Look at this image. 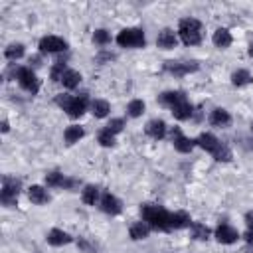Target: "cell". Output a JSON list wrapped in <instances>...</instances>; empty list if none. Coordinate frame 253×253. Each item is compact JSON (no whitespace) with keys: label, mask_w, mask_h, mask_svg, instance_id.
Here are the masks:
<instances>
[{"label":"cell","mask_w":253,"mask_h":253,"mask_svg":"<svg viewBox=\"0 0 253 253\" xmlns=\"http://www.w3.org/2000/svg\"><path fill=\"white\" fill-rule=\"evenodd\" d=\"M196 146H200L202 150L210 152V154L213 156V160H217V162H231V160H233L231 148H229L225 142H221V140H219L215 134H211V132H202V134H198Z\"/></svg>","instance_id":"obj_3"},{"label":"cell","mask_w":253,"mask_h":253,"mask_svg":"<svg viewBox=\"0 0 253 253\" xmlns=\"http://www.w3.org/2000/svg\"><path fill=\"white\" fill-rule=\"evenodd\" d=\"M128 235H130L132 241H142V239H146L150 235V225L146 221H142V219L140 221H134L128 227Z\"/></svg>","instance_id":"obj_21"},{"label":"cell","mask_w":253,"mask_h":253,"mask_svg":"<svg viewBox=\"0 0 253 253\" xmlns=\"http://www.w3.org/2000/svg\"><path fill=\"white\" fill-rule=\"evenodd\" d=\"M89 111L93 113V117L105 119V117L111 113V105H109V101H105V99H93L91 105H89Z\"/></svg>","instance_id":"obj_24"},{"label":"cell","mask_w":253,"mask_h":253,"mask_svg":"<svg viewBox=\"0 0 253 253\" xmlns=\"http://www.w3.org/2000/svg\"><path fill=\"white\" fill-rule=\"evenodd\" d=\"M251 128H253V125H251Z\"/></svg>","instance_id":"obj_41"},{"label":"cell","mask_w":253,"mask_h":253,"mask_svg":"<svg viewBox=\"0 0 253 253\" xmlns=\"http://www.w3.org/2000/svg\"><path fill=\"white\" fill-rule=\"evenodd\" d=\"M211 42H213L215 47L227 49V47L233 43V36H231V32H229L227 28H217V30L213 32V36H211Z\"/></svg>","instance_id":"obj_20"},{"label":"cell","mask_w":253,"mask_h":253,"mask_svg":"<svg viewBox=\"0 0 253 253\" xmlns=\"http://www.w3.org/2000/svg\"><path fill=\"white\" fill-rule=\"evenodd\" d=\"M144 132H146V136H150L154 140H162L166 136V132H168V126H166V123L162 119H150L144 125Z\"/></svg>","instance_id":"obj_17"},{"label":"cell","mask_w":253,"mask_h":253,"mask_svg":"<svg viewBox=\"0 0 253 253\" xmlns=\"http://www.w3.org/2000/svg\"><path fill=\"white\" fill-rule=\"evenodd\" d=\"M105 128L117 136V134L123 132V128H125V119H119V117H117V119H111V121L105 125Z\"/></svg>","instance_id":"obj_33"},{"label":"cell","mask_w":253,"mask_h":253,"mask_svg":"<svg viewBox=\"0 0 253 253\" xmlns=\"http://www.w3.org/2000/svg\"><path fill=\"white\" fill-rule=\"evenodd\" d=\"M69 67H67V63L65 61H55L53 65H51V69H49V77H51V81L53 83H61V79H63V73L67 71Z\"/></svg>","instance_id":"obj_30"},{"label":"cell","mask_w":253,"mask_h":253,"mask_svg":"<svg viewBox=\"0 0 253 253\" xmlns=\"http://www.w3.org/2000/svg\"><path fill=\"white\" fill-rule=\"evenodd\" d=\"M213 237H215L217 243H221V245H231V243H235L241 235H239V231H237L235 227H231L229 223H219V225L213 229Z\"/></svg>","instance_id":"obj_13"},{"label":"cell","mask_w":253,"mask_h":253,"mask_svg":"<svg viewBox=\"0 0 253 253\" xmlns=\"http://www.w3.org/2000/svg\"><path fill=\"white\" fill-rule=\"evenodd\" d=\"M208 123H210L211 126H215V128H227V126L231 125V115H229L227 109L215 107V109H211V113H210V117H208Z\"/></svg>","instance_id":"obj_15"},{"label":"cell","mask_w":253,"mask_h":253,"mask_svg":"<svg viewBox=\"0 0 253 253\" xmlns=\"http://www.w3.org/2000/svg\"><path fill=\"white\" fill-rule=\"evenodd\" d=\"M77 247H79L81 253H97V247L91 245L85 237H77Z\"/></svg>","instance_id":"obj_34"},{"label":"cell","mask_w":253,"mask_h":253,"mask_svg":"<svg viewBox=\"0 0 253 253\" xmlns=\"http://www.w3.org/2000/svg\"><path fill=\"white\" fill-rule=\"evenodd\" d=\"M99 208H101L103 213L115 217V215H119V213L123 211V202H121L115 194L103 192V196H101V200H99Z\"/></svg>","instance_id":"obj_12"},{"label":"cell","mask_w":253,"mask_h":253,"mask_svg":"<svg viewBox=\"0 0 253 253\" xmlns=\"http://www.w3.org/2000/svg\"><path fill=\"white\" fill-rule=\"evenodd\" d=\"M22 190V182L14 176H2V190H0V204L6 208L18 206V196Z\"/></svg>","instance_id":"obj_6"},{"label":"cell","mask_w":253,"mask_h":253,"mask_svg":"<svg viewBox=\"0 0 253 253\" xmlns=\"http://www.w3.org/2000/svg\"><path fill=\"white\" fill-rule=\"evenodd\" d=\"M170 134H172V144H174V148H176L180 154H188V152H192V150L196 148V138L186 136V134L180 130V126H174Z\"/></svg>","instance_id":"obj_11"},{"label":"cell","mask_w":253,"mask_h":253,"mask_svg":"<svg viewBox=\"0 0 253 253\" xmlns=\"http://www.w3.org/2000/svg\"><path fill=\"white\" fill-rule=\"evenodd\" d=\"M28 200H30L32 204H36V206H45L51 198H49V194H47V190H45L43 186L34 184V186L28 188Z\"/></svg>","instance_id":"obj_19"},{"label":"cell","mask_w":253,"mask_h":253,"mask_svg":"<svg viewBox=\"0 0 253 253\" xmlns=\"http://www.w3.org/2000/svg\"><path fill=\"white\" fill-rule=\"evenodd\" d=\"M144 109H146V103H144L142 99H132V101L126 105V115H128L130 119H138V117H142Z\"/></svg>","instance_id":"obj_29"},{"label":"cell","mask_w":253,"mask_h":253,"mask_svg":"<svg viewBox=\"0 0 253 253\" xmlns=\"http://www.w3.org/2000/svg\"><path fill=\"white\" fill-rule=\"evenodd\" d=\"M113 59H117V53H113V51H99L95 55L97 63H107V61H113Z\"/></svg>","instance_id":"obj_35"},{"label":"cell","mask_w":253,"mask_h":253,"mask_svg":"<svg viewBox=\"0 0 253 253\" xmlns=\"http://www.w3.org/2000/svg\"><path fill=\"white\" fill-rule=\"evenodd\" d=\"M162 69L174 77H184V75H190V73H196L200 69V63L198 61H164Z\"/></svg>","instance_id":"obj_8"},{"label":"cell","mask_w":253,"mask_h":253,"mask_svg":"<svg viewBox=\"0 0 253 253\" xmlns=\"http://www.w3.org/2000/svg\"><path fill=\"white\" fill-rule=\"evenodd\" d=\"M53 103L69 117V119H79L85 115V111L89 109L91 101H89V93H79V95H67V93H59L55 95Z\"/></svg>","instance_id":"obj_2"},{"label":"cell","mask_w":253,"mask_h":253,"mask_svg":"<svg viewBox=\"0 0 253 253\" xmlns=\"http://www.w3.org/2000/svg\"><path fill=\"white\" fill-rule=\"evenodd\" d=\"M81 73L79 71H75V69H67L65 73H63V79H61V85L65 87V89H77L79 87V83H81Z\"/></svg>","instance_id":"obj_27"},{"label":"cell","mask_w":253,"mask_h":253,"mask_svg":"<svg viewBox=\"0 0 253 253\" xmlns=\"http://www.w3.org/2000/svg\"><path fill=\"white\" fill-rule=\"evenodd\" d=\"M40 61H42V53H40V55H36V57H30V63H32L34 67H38V65H40ZM32 65H30V67H32Z\"/></svg>","instance_id":"obj_38"},{"label":"cell","mask_w":253,"mask_h":253,"mask_svg":"<svg viewBox=\"0 0 253 253\" xmlns=\"http://www.w3.org/2000/svg\"><path fill=\"white\" fill-rule=\"evenodd\" d=\"M24 53H26V45H24V43H10V45L4 49V57H6L8 61H18V59L24 57Z\"/></svg>","instance_id":"obj_28"},{"label":"cell","mask_w":253,"mask_h":253,"mask_svg":"<svg viewBox=\"0 0 253 253\" xmlns=\"http://www.w3.org/2000/svg\"><path fill=\"white\" fill-rule=\"evenodd\" d=\"M115 42L121 47H128V49H140L146 45V36L142 28H125L117 34Z\"/></svg>","instance_id":"obj_5"},{"label":"cell","mask_w":253,"mask_h":253,"mask_svg":"<svg viewBox=\"0 0 253 253\" xmlns=\"http://www.w3.org/2000/svg\"><path fill=\"white\" fill-rule=\"evenodd\" d=\"M140 217L156 231H174L172 229V211L158 204H140Z\"/></svg>","instance_id":"obj_1"},{"label":"cell","mask_w":253,"mask_h":253,"mask_svg":"<svg viewBox=\"0 0 253 253\" xmlns=\"http://www.w3.org/2000/svg\"><path fill=\"white\" fill-rule=\"evenodd\" d=\"M16 81L30 95H38V91H40V79H38V75L34 73L32 67H18L16 69Z\"/></svg>","instance_id":"obj_7"},{"label":"cell","mask_w":253,"mask_h":253,"mask_svg":"<svg viewBox=\"0 0 253 253\" xmlns=\"http://www.w3.org/2000/svg\"><path fill=\"white\" fill-rule=\"evenodd\" d=\"M249 55H253V43L249 45Z\"/></svg>","instance_id":"obj_40"},{"label":"cell","mask_w":253,"mask_h":253,"mask_svg":"<svg viewBox=\"0 0 253 253\" xmlns=\"http://www.w3.org/2000/svg\"><path fill=\"white\" fill-rule=\"evenodd\" d=\"M170 113H172V117L176 119V121H188V119H192V115H194V105L188 101V97L184 95L182 99H178L172 107H170Z\"/></svg>","instance_id":"obj_14"},{"label":"cell","mask_w":253,"mask_h":253,"mask_svg":"<svg viewBox=\"0 0 253 253\" xmlns=\"http://www.w3.org/2000/svg\"><path fill=\"white\" fill-rule=\"evenodd\" d=\"M111 40H113V38H111V32L105 30V28H99V30L93 32V43H95V45H101V47H103V45H109Z\"/></svg>","instance_id":"obj_31"},{"label":"cell","mask_w":253,"mask_h":253,"mask_svg":"<svg viewBox=\"0 0 253 253\" xmlns=\"http://www.w3.org/2000/svg\"><path fill=\"white\" fill-rule=\"evenodd\" d=\"M45 186L47 188H63V190H75L79 186L77 178H69L59 170H51L45 174Z\"/></svg>","instance_id":"obj_9"},{"label":"cell","mask_w":253,"mask_h":253,"mask_svg":"<svg viewBox=\"0 0 253 253\" xmlns=\"http://www.w3.org/2000/svg\"><path fill=\"white\" fill-rule=\"evenodd\" d=\"M190 235H192L194 239H198V241H208L210 235H211V231H210V227H208L206 223H202V221H192V223H190Z\"/></svg>","instance_id":"obj_25"},{"label":"cell","mask_w":253,"mask_h":253,"mask_svg":"<svg viewBox=\"0 0 253 253\" xmlns=\"http://www.w3.org/2000/svg\"><path fill=\"white\" fill-rule=\"evenodd\" d=\"M85 136V128L81 125H69L65 130H63V140L67 146H73L75 142H79L81 138Z\"/></svg>","instance_id":"obj_22"},{"label":"cell","mask_w":253,"mask_h":253,"mask_svg":"<svg viewBox=\"0 0 253 253\" xmlns=\"http://www.w3.org/2000/svg\"><path fill=\"white\" fill-rule=\"evenodd\" d=\"M243 239H245L249 245H253V229H247V231L243 233Z\"/></svg>","instance_id":"obj_37"},{"label":"cell","mask_w":253,"mask_h":253,"mask_svg":"<svg viewBox=\"0 0 253 253\" xmlns=\"http://www.w3.org/2000/svg\"><path fill=\"white\" fill-rule=\"evenodd\" d=\"M97 142H99L101 146H105V148H113V146L117 144V138H115V134L109 132L107 128H101L99 134H97Z\"/></svg>","instance_id":"obj_32"},{"label":"cell","mask_w":253,"mask_h":253,"mask_svg":"<svg viewBox=\"0 0 253 253\" xmlns=\"http://www.w3.org/2000/svg\"><path fill=\"white\" fill-rule=\"evenodd\" d=\"M45 241H47L51 247H63V245H69V243L73 241V237H71L67 231L53 227V229H49V231H47Z\"/></svg>","instance_id":"obj_18"},{"label":"cell","mask_w":253,"mask_h":253,"mask_svg":"<svg viewBox=\"0 0 253 253\" xmlns=\"http://www.w3.org/2000/svg\"><path fill=\"white\" fill-rule=\"evenodd\" d=\"M178 43V32H174L172 28H164L158 32L156 36V47L160 49H174Z\"/></svg>","instance_id":"obj_16"},{"label":"cell","mask_w":253,"mask_h":253,"mask_svg":"<svg viewBox=\"0 0 253 253\" xmlns=\"http://www.w3.org/2000/svg\"><path fill=\"white\" fill-rule=\"evenodd\" d=\"M178 36L184 45H200L204 42V26L196 18H182L178 22Z\"/></svg>","instance_id":"obj_4"},{"label":"cell","mask_w":253,"mask_h":253,"mask_svg":"<svg viewBox=\"0 0 253 253\" xmlns=\"http://www.w3.org/2000/svg\"><path fill=\"white\" fill-rule=\"evenodd\" d=\"M40 47V53L45 55V53H59V51H67V42L59 36H43L38 43Z\"/></svg>","instance_id":"obj_10"},{"label":"cell","mask_w":253,"mask_h":253,"mask_svg":"<svg viewBox=\"0 0 253 253\" xmlns=\"http://www.w3.org/2000/svg\"><path fill=\"white\" fill-rule=\"evenodd\" d=\"M99 194H101L99 186L87 184V186L81 190V200H83V204H87V206H95V204H99V200H101Z\"/></svg>","instance_id":"obj_23"},{"label":"cell","mask_w":253,"mask_h":253,"mask_svg":"<svg viewBox=\"0 0 253 253\" xmlns=\"http://www.w3.org/2000/svg\"><path fill=\"white\" fill-rule=\"evenodd\" d=\"M8 130H10V123L4 119V121H2V132H8Z\"/></svg>","instance_id":"obj_39"},{"label":"cell","mask_w":253,"mask_h":253,"mask_svg":"<svg viewBox=\"0 0 253 253\" xmlns=\"http://www.w3.org/2000/svg\"><path fill=\"white\" fill-rule=\"evenodd\" d=\"M245 225H247V229H253V210H249L245 213Z\"/></svg>","instance_id":"obj_36"},{"label":"cell","mask_w":253,"mask_h":253,"mask_svg":"<svg viewBox=\"0 0 253 253\" xmlns=\"http://www.w3.org/2000/svg\"><path fill=\"white\" fill-rule=\"evenodd\" d=\"M229 79H231V85L233 87H245V85L253 83V77H251V73L247 69H235Z\"/></svg>","instance_id":"obj_26"}]
</instances>
